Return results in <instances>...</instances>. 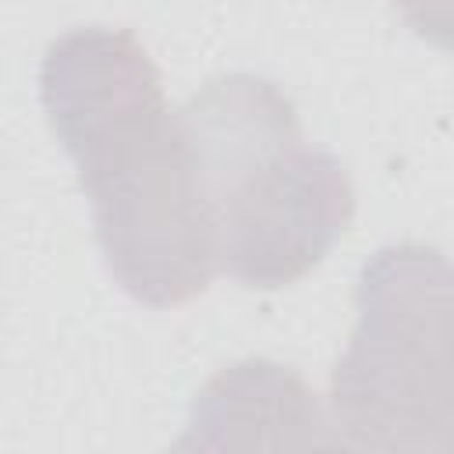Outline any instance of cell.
Here are the masks:
<instances>
[{"mask_svg":"<svg viewBox=\"0 0 454 454\" xmlns=\"http://www.w3.org/2000/svg\"><path fill=\"white\" fill-rule=\"evenodd\" d=\"M330 376L333 443L422 447L454 429V262L422 241L376 248Z\"/></svg>","mask_w":454,"mask_h":454,"instance_id":"obj_1","label":"cell"},{"mask_svg":"<svg viewBox=\"0 0 454 454\" xmlns=\"http://www.w3.org/2000/svg\"><path fill=\"white\" fill-rule=\"evenodd\" d=\"M106 270L142 305L199 298L220 270V220L181 110H156L74 160Z\"/></svg>","mask_w":454,"mask_h":454,"instance_id":"obj_2","label":"cell"},{"mask_svg":"<svg viewBox=\"0 0 454 454\" xmlns=\"http://www.w3.org/2000/svg\"><path fill=\"white\" fill-rule=\"evenodd\" d=\"M220 270L245 287L277 291L301 280L344 238L355 188L344 163L305 138H287L216 188Z\"/></svg>","mask_w":454,"mask_h":454,"instance_id":"obj_3","label":"cell"},{"mask_svg":"<svg viewBox=\"0 0 454 454\" xmlns=\"http://www.w3.org/2000/svg\"><path fill=\"white\" fill-rule=\"evenodd\" d=\"M39 99L71 160L167 106L149 50L114 25H74L57 35L43 53Z\"/></svg>","mask_w":454,"mask_h":454,"instance_id":"obj_4","label":"cell"},{"mask_svg":"<svg viewBox=\"0 0 454 454\" xmlns=\"http://www.w3.org/2000/svg\"><path fill=\"white\" fill-rule=\"evenodd\" d=\"M333 443L316 390L270 358H241L209 376L192 408L177 450H305Z\"/></svg>","mask_w":454,"mask_h":454,"instance_id":"obj_5","label":"cell"},{"mask_svg":"<svg viewBox=\"0 0 454 454\" xmlns=\"http://www.w3.org/2000/svg\"><path fill=\"white\" fill-rule=\"evenodd\" d=\"M397 11L419 39L454 57V0H401Z\"/></svg>","mask_w":454,"mask_h":454,"instance_id":"obj_6","label":"cell"},{"mask_svg":"<svg viewBox=\"0 0 454 454\" xmlns=\"http://www.w3.org/2000/svg\"><path fill=\"white\" fill-rule=\"evenodd\" d=\"M397 4H401V0H394V7H397Z\"/></svg>","mask_w":454,"mask_h":454,"instance_id":"obj_7","label":"cell"}]
</instances>
